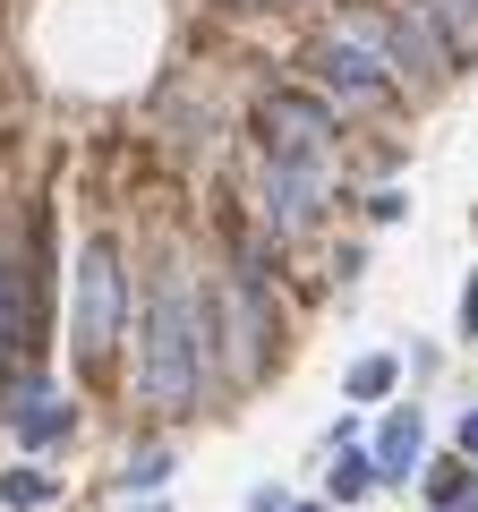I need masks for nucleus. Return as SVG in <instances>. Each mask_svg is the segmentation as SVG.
Listing matches in <instances>:
<instances>
[{
	"instance_id": "dca6fc26",
	"label": "nucleus",
	"mask_w": 478,
	"mask_h": 512,
	"mask_svg": "<svg viewBox=\"0 0 478 512\" xmlns=\"http://www.w3.org/2000/svg\"><path fill=\"white\" fill-rule=\"evenodd\" d=\"M461 333H478V274H470V291H461Z\"/></svg>"
},
{
	"instance_id": "4468645a",
	"label": "nucleus",
	"mask_w": 478,
	"mask_h": 512,
	"mask_svg": "<svg viewBox=\"0 0 478 512\" xmlns=\"http://www.w3.org/2000/svg\"><path fill=\"white\" fill-rule=\"evenodd\" d=\"M43 495H52V478H43V470H0V504H18V512H35Z\"/></svg>"
},
{
	"instance_id": "6e6552de",
	"label": "nucleus",
	"mask_w": 478,
	"mask_h": 512,
	"mask_svg": "<svg viewBox=\"0 0 478 512\" xmlns=\"http://www.w3.org/2000/svg\"><path fill=\"white\" fill-rule=\"evenodd\" d=\"M9 427H18L26 444H60V436H69V402H60L43 376H26L18 393H9Z\"/></svg>"
},
{
	"instance_id": "a211bd4d",
	"label": "nucleus",
	"mask_w": 478,
	"mask_h": 512,
	"mask_svg": "<svg viewBox=\"0 0 478 512\" xmlns=\"http://www.w3.org/2000/svg\"><path fill=\"white\" fill-rule=\"evenodd\" d=\"M291 512H316V504H291Z\"/></svg>"
},
{
	"instance_id": "423d86ee",
	"label": "nucleus",
	"mask_w": 478,
	"mask_h": 512,
	"mask_svg": "<svg viewBox=\"0 0 478 512\" xmlns=\"http://www.w3.org/2000/svg\"><path fill=\"white\" fill-rule=\"evenodd\" d=\"M222 333H231V376H257L265 367V342H274V316H265V274L257 256L239 265V282L222 291Z\"/></svg>"
},
{
	"instance_id": "f3484780",
	"label": "nucleus",
	"mask_w": 478,
	"mask_h": 512,
	"mask_svg": "<svg viewBox=\"0 0 478 512\" xmlns=\"http://www.w3.org/2000/svg\"><path fill=\"white\" fill-rule=\"evenodd\" d=\"M461 453L478 461V410H470V419H461Z\"/></svg>"
},
{
	"instance_id": "7ed1b4c3",
	"label": "nucleus",
	"mask_w": 478,
	"mask_h": 512,
	"mask_svg": "<svg viewBox=\"0 0 478 512\" xmlns=\"http://www.w3.org/2000/svg\"><path fill=\"white\" fill-rule=\"evenodd\" d=\"M257 146L265 163H325L333 154V111L308 94H265L257 103Z\"/></svg>"
},
{
	"instance_id": "9d476101",
	"label": "nucleus",
	"mask_w": 478,
	"mask_h": 512,
	"mask_svg": "<svg viewBox=\"0 0 478 512\" xmlns=\"http://www.w3.org/2000/svg\"><path fill=\"white\" fill-rule=\"evenodd\" d=\"M419 9H427V26H436V35H444V52H478V0H419Z\"/></svg>"
},
{
	"instance_id": "f8f14e48",
	"label": "nucleus",
	"mask_w": 478,
	"mask_h": 512,
	"mask_svg": "<svg viewBox=\"0 0 478 512\" xmlns=\"http://www.w3.org/2000/svg\"><path fill=\"white\" fill-rule=\"evenodd\" d=\"M385 393H393V359H385V350H368V359L350 367V402H385Z\"/></svg>"
},
{
	"instance_id": "ddd939ff",
	"label": "nucleus",
	"mask_w": 478,
	"mask_h": 512,
	"mask_svg": "<svg viewBox=\"0 0 478 512\" xmlns=\"http://www.w3.org/2000/svg\"><path fill=\"white\" fill-rule=\"evenodd\" d=\"M325 487H333V504H359V495L376 487V461H359V453H342V461H333V478H325Z\"/></svg>"
},
{
	"instance_id": "39448f33",
	"label": "nucleus",
	"mask_w": 478,
	"mask_h": 512,
	"mask_svg": "<svg viewBox=\"0 0 478 512\" xmlns=\"http://www.w3.org/2000/svg\"><path fill=\"white\" fill-rule=\"evenodd\" d=\"M325 222V163H265V231L299 239Z\"/></svg>"
},
{
	"instance_id": "6ab92c4d",
	"label": "nucleus",
	"mask_w": 478,
	"mask_h": 512,
	"mask_svg": "<svg viewBox=\"0 0 478 512\" xmlns=\"http://www.w3.org/2000/svg\"><path fill=\"white\" fill-rule=\"evenodd\" d=\"M146 512H163V504H146Z\"/></svg>"
},
{
	"instance_id": "9b49d317",
	"label": "nucleus",
	"mask_w": 478,
	"mask_h": 512,
	"mask_svg": "<svg viewBox=\"0 0 478 512\" xmlns=\"http://www.w3.org/2000/svg\"><path fill=\"white\" fill-rule=\"evenodd\" d=\"M427 495H436V512H470V495H478V478L461 470V461H444V470H427Z\"/></svg>"
},
{
	"instance_id": "1a4fd4ad",
	"label": "nucleus",
	"mask_w": 478,
	"mask_h": 512,
	"mask_svg": "<svg viewBox=\"0 0 478 512\" xmlns=\"http://www.w3.org/2000/svg\"><path fill=\"white\" fill-rule=\"evenodd\" d=\"M419 453H427L419 410H393V419H385V436H376V478H410V470H419Z\"/></svg>"
},
{
	"instance_id": "f03ea898",
	"label": "nucleus",
	"mask_w": 478,
	"mask_h": 512,
	"mask_svg": "<svg viewBox=\"0 0 478 512\" xmlns=\"http://www.w3.org/2000/svg\"><path fill=\"white\" fill-rule=\"evenodd\" d=\"M120 299H129L120 248H111V239H86V265H77V350H86V359H103V350L120 342Z\"/></svg>"
},
{
	"instance_id": "0eeeda50",
	"label": "nucleus",
	"mask_w": 478,
	"mask_h": 512,
	"mask_svg": "<svg viewBox=\"0 0 478 512\" xmlns=\"http://www.w3.org/2000/svg\"><path fill=\"white\" fill-rule=\"evenodd\" d=\"M26 342H35V274L18 256H0V376L26 359Z\"/></svg>"
},
{
	"instance_id": "2eb2a0df",
	"label": "nucleus",
	"mask_w": 478,
	"mask_h": 512,
	"mask_svg": "<svg viewBox=\"0 0 478 512\" xmlns=\"http://www.w3.org/2000/svg\"><path fill=\"white\" fill-rule=\"evenodd\" d=\"M163 478H171V453H137L129 461V495H154Z\"/></svg>"
},
{
	"instance_id": "20e7f679",
	"label": "nucleus",
	"mask_w": 478,
	"mask_h": 512,
	"mask_svg": "<svg viewBox=\"0 0 478 512\" xmlns=\"http://www.w3.org/2000/svg\"><path fill=\"white\" fill-rule=\"evenodd\" d=\"M308 69H316V86H325L342 111H376V103L393 94V69H385L376 52H359L350 35H325V43L308 52Z\"/></svg>"
},
{
	"instance_id": "f257e3e1",
	"label": "nucleus",
	"mask_w": 478,
	"mask_h": 512,
	"mask_svg": "<svg viewBox=\"0 0 478 512\" xmlns=\"http://www.w3.org/2000/svg\"><path fill=\"white\" fill-rule=\"evenodd\" d=\"M214 308L197 299V282H188V265H171L163 282H154L146 299V393L163 410H180L188 393H197V376L214 367Z\"/></svg>"
}]
</instances>
